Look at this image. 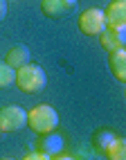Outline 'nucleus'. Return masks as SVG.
Masks as SVG:
<instances>
[{"instance_id": "10", "label": "nucleus", "mask_w": 126, "mask_h": 160, "mask_svg": "<svg viewBox=\"0 0 126 160\" xmlns=\"http://www.w3.org/2000/svg\"><path fill=\"white\" fill-rule=\"evenodd\" d=\"M108 68L117 81H126V50L124 48L108 52Z\"/></svg>"}, {"instance_id": "5", "label": "nucleus", "mask_w": 126, "mask_h": 160, "mask_svg": "<svg viewBox=\"0 0 126 160\" xmlns=\"http://www.w3.org/2000/svg\"><path fill=\"white\" fill-rule=\"evenodd\" d=\"M101 12H104L106 27L126 29V0H113V2L106 9H101Z\"/></svg>"}, {"instance_id": "11", "label": "nucleus", "mask_w": 126, "mask_h": 160, "mask_svg": "<svg viewBox=\"0 0 126 160\" xmlns=\"http://www.w3.org/2000/svg\"><path fill=\"white\" fill-rule=\"evenodd\" d=\"M108 160H126V140L119 135H115V140L106 147V151H104Z\"/></svg>"}, {"instance_id": "8", "label": "nucleus", "mask_w": 126, "mask_h": 160, "mask_svg": "<svg viewBox=\"0 0 126 160\" xmlns=\"http://www.w3.org/2000/svg\"><path fill=\"white\" fill-rule=\"evenodd\" d=\"M5 63H7L9 68H14V70L23 68L25 63H29V48L23 45V43L12 45V48L7 50V54H5Z\"/></svg>"}, {"instance_id": "16", "label": "nucleus", "mask_w": 126, "mask_h": 160, "mask_svg": "<svg viewBox=\"0 0 126 160\" xmlns=\"http://www.w3.org/2000/svg\"><path fill=\"white\" fill-rule=\"evenodd\" d=\"M52 160H77V158H72L68 153H56V156H52Z\"/></svg>"}, {"instance_id": "15", "label": "nucleus", "mask_w": 126, "mask_h": 160, "mask_svg": "<svg viewBox=\"0 0 126 160\" xmlns=\"http://www.w3.org/2000/svg\"><path fill=\"white\" fill-rule=\"evenodd\" d=\"M7 16V0H0V20Z\"/></svg>"}, {"instance_id": "9", "label": "nucleus", "mask_w": 126, "mask_h": 160, "mask_svg": "<svg viewBox=\"0 0 126 160\" xmlns=\"http://www.w3.org/2000/svg\"><path fill=\"white\" fill-rule=\"evenodd\" d=\"M75 5H77V0H41V12L47 18H61Z\"/></svg>"}, {"instance_id": "17", "label": "nucleus", "mask_w": 126, "mask_h": 160, "mask_svg": "<svg viewBox=\"0 0 126 160\" xmlns=\"http://www.w3.org/2000/svg\"><path fill=\"white\" fill-rule=\"evenodd\" d=\"M0 160H14V158H0Z\"/></svg>"}, {"instance_id": "13", "label": "nucleus", "mask_w": 126, "mask_h": 160, "mask_svg": "<svg viewBox=\"0 0 126 160\" xmlns=\"http://www.w3.org/2000/svg\"><path fill=\"white\" fill-rule=\"evenodd\" d=\"M14 77H16V70L9 68L7 63H0V88H7L14 83Z\"/></svg>"}, {"instance_id": "4", "label": "nucleus", "mask_w": 126, "mask_h": 160, "mask_svg": "<svg viewBox=\"0 0 126 160\" xmlns=\"http://www.w3.org/2000/svg\"><path fill=\"white\" fill-rule=\"evenodd\" d=\"M27 126V111L20 106H2L0 108V133H14Z\"/></svg>"}, {"instance_id": "6", "label": "nucleus", "mask_w": 126, "mask_h": 160, "mask_svg": "<svg viewBox=\"0 0 126 160\" xmlns=\"http://www.w3.org/2000/svg\"><path fill=\"white\" fill-rule=\"evenodd\" d=\"M99 43L106 52H115V50H122L126 45V34L124 29H115V27H106L99 34Z\"/></svg>"}, {"instance_id": "3", "label": "nucleus", "mask_w": 126, "mask_h": 160, "mask_svg": "<svg viewBox=\"0 0 126 160\" xmlns=\"http://www.w3.org/2000/svg\"><path fill=\"white\" fill-rule=\"evenodd\" d=\"M79 29L86 36H99L106 29V20H104V12L99 7H88L79 14Z\"/></svg>"}, {"instance_id": "12", "label": "nucleus", "mask_w": 126, "mask_h": 160, "mask_svg": "<svg viewBox=\"0 0 126 160\" xmlns=\"http://www.w3.org/2000/svg\"><path fill=\"white\" fill-rule=\"evenodd\" d=\"M113 140H115V133H113V131H99L97 135L92 138V144H94V149H97V151L104 153V151H106V147H108Z\"/></svg>"}, {"instance_id": "1", "label": "nucleus", "mask_w": 126, "mask_h": 160, "mask_svg": "<svg viewBox=\"0 0 126 160\" xmlns=\"http://www.w3.org/2000/svg\"><path fill=\"white\" fill-rule=\"evenodd\" d=\"M14 83H16L23 92L34 95V92H41V90L45 88L47 77H45V70L41 68V66H36V63H25L23 68L16 70Z\"/></svg>"}, {"instance_id": "14", "label": "nucleus", "mask_w": 126, "mask_h": 160, "mask_svg": "<svg viewBox=\"0 0 126 160\" xmlns=\"http://www.w3.org/2000/svg\"><path fill=\"white\" fill-rule=\"evenodd\" d=\"M23 160H52V158L45 156V153H41V151H32V153L23 156Z\"/></svg>"}, {"instance_id": "7", "label": "nucleus", "mask_w": 126, "mask_h": 160, "mask_svg": "<svg viewBox=\"0 0 126 160\" xmlns=\"http://www.w3.org/2000/svg\"><path fill=\"white\" fill-rule=\"evenodd\" d=\"M36 151L41 153H45V156H56L63 151V138L56 135V131H52V133H43L38 138V142H36Z\"/></svg>"}, {"instance_id": "2", "label": "nucleus", "mask_w": 126, "mask_h": 160, "mask_svg": "<svg viewBox=\"0 0 126 160\" xmlns=\"http://www.w3.org/2000/svg\"><path fill=\"white\" fill-rule=\"evenodd\" d=\"M27 126L38 135L52 133V131H56V126H59V113L52 108L50 104H38L27 113Z\"/></svg>"}]
</instances>
